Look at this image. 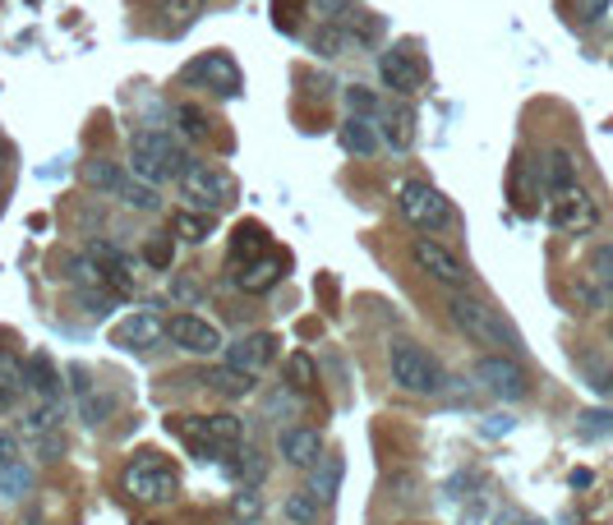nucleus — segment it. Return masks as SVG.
Segmentation results:
<instances>
[{
  "label": "nucleus",
  "mask_w": 613,
  "mask_h": 525,
  "mask_svg": "<svg viewBox=\"0 0 613 525\" xmlns=\"http://www.w3.org/2000/svg\"><path fill=\"white\" fill-rule=\"evenodd\" d=\"M189 162H195V158H189L176 134H166V129H139L129 139V171H134V180H143L152 189L166 185V180H180Z\"/></svg>",
  "instance_id": "1"
},
{
  "label": "nucleus",
  "mask_w": 613,
  "mask_h": 525,
  "mask_svg": "<svg viewBox=\"0 0 613 525\" xmlns=\"http://www.w3.org/2000/svg\"><path fill=\"white\" fill-rule=\"evenodd\" d=\"M448 318H452L456 333H462L466 341H475V346H503V350H516V346H522L516 327H512L503 314H498L493 304H485L480 296H471V290H452Z\"/></svg>",
  "instance_id": "2"
},
{
  "label": "nucleus",
  "mask_w": 613,
  "mask_h": 525,
  "mask_svg": "<svg viewBox=\"0 0 613 525\" xmlns=\"http://www.w3.org/2000/svg\"><path fill=\"white\" fill-rule=\"evenodd\" d=\"M171 434L203 461H226L245 447V424L236 415H185L171 420Z\"/></svg>",
  "instance_id": "3"
},
{
  "label": "nucleus",
  "mask_w": 613,
  "mask_h": 525,
  "mask_svg": "<svg viewBox=\"0 0 613 525\" xmlns=\"http://www.w3.org/2000/svg\"><path fill=\"white\" fill-rule=\"evenodd\" d=\"M388 374H392V383L401 387V392H411V397H438L448 387L443 364H438L429 350L420 341H411V337L388 341Z\"/></svg>",
  "instance_id": "4"
},
{
  "label": "nucleus",
  "mask_w": 613,
  "mask_h": 525,
  "mask_svg": "<svg viewBox=\"0 0 613 525\" xmlns=\"http://www.w3.org/2000/svg\"><path fill=\"white\" fill-rule=\"evenodd\" d=\"M121 484H125V493L134 502H148V508H162V502H171V498L180 493V475L171 471L158 452H139V457H134L125 465Z\"/></svg>",
  "instance_id": "5"
},
{
  "label": "nucleus",
  "mask_w": 613,
  "mask_h": 525,
  "mask_svg": "<svg viewBox=\"0 0 613 525\" xmlns=\"http://www.w3.org/2000/svg\"><path fill=\"white\" fill-rule=\"evenodd\" d=\"M397 208H401V217H406L415 230H443L452 226V203H448V193L429 185V180H401L397 189Z\"/></svg>",
  "instance_id": "6"
},
{
  "label": "nucleus",
  "mask_w": 613,
  "mask_h": 525,
  "mask_svg": "<svg viewBox=\"0 0 613 525\" xmlns=\"http://www.w3.org/2000/svg\"><path fill=\"white\" fill-rule=\"evenodd\" d=\"M180 193L195 208H203L208 217H213V212L236 203V175L213 166V162H189L185 175H180Z\"/></svg>",
  "instance_id": "7"
},
{
  "label": "nucleus",
  "mask_w": 613,
  "mask_h": 525,
  "mask_svg": "<svg viewBox=\"0 0 613 525\" xmlns=\"http://www.w3.org/2000/svg\"><path fill=\"white\" fill-rule=\"evenodd\" d=\"M411 259H415V267L425 272V277L443 282V286H452V290H466V286H471V267H466L462 254H456V249H448L443 240L420 236V240L411 245Z\"/></svg>",
  "instance_id": "8"
},
{
  "label": "nucleus",
  "mask_w": 613,
  "mask_h": 525,
  "mask_svg": "<svg viewBox=\"0 0 613 525\" xmlns=\"http://www.w3.org/2000/svg\"><path fill=\"white\" fill-rule=\"evenodd\" d=\"M475 383H480L485 392L498 397V401H526L530 397L526 368L516 364L512 355H480V360H475Z\"/></svg>",
  "instance_id": "9"
},
{
  "label": "nucleus",
  "mask_w": 613,
  "mask_h": 525,
  "mask_svg": "<svg viewBox=\"0 0 613 525\" xmlns=\"http://www.w3.org/2000/svg\"><path fill=\"white\" fill-rule=\"evenodd\" d=\"M180 84H185V88L222 92V97H236V92H240V65H236L226 51H203L199 61H189V65L180 70Z\"/></svg>",
  "instance_id": "10"
},
{
  "label": "nucleus",
  "mask_w": 613,
  "mask_h": 525,
  "mask_svg": "<svg viewBox=\"0 0 613 525\" xmlns=\"http://www.w3.org/2000/svg\"><path fill=\"white\" fill-rule=\"evenodd\" d=\"M378 79L397 97H415L429 79V65H425V55H420L415 47H392V51L378 55Z\"/></svg>",
  "instance_id": "11"
},
{
  "label": "nucleus",
  "mask_w": 613,
  "mask_h": 525,
  "mask_svg": "<svg viewBox=\"0 0 613 525\" xmlns=\"http://www.w3.org/2000/svg\"><path fill=\"white\" fill-rule=\"evenodd\" d=\"M600 217V208L596 199L577 185V189H563V193H553L549 199V226L553 230H590Z\"/></svg>",
  "instance_id": "12"
},
{
  "label": "nucleus",
  "mask_w": 613,
  "mask_h": 525,
  "mask_svg": "<svg viewBox=\"0 0 613 525\" xmlns=\"http://www.w3.org/2000/svg\"><path fill=\"white\" fill-rule=\"evenodd\" d=\"M273 360H277V337H273V333H249V337H240L236 346H226V368H236V374H249V378H259Z\"/></svg>",
  "instance_id": "13"
},
{
  "label": "nucleus",
  "mask_w": 613,
  "mask_h": 525,
  "mask_svg": "<svg viewBox=\"0 0 613 525\" xmlns=\"http://www.w3.org/2000/svg\"><path fill=\"white\" fill-rule=\"evenodd\" d=\"M277 457L286 465H296V471H314L323 461V438L318 429H304V424H286L277 434Z\"/></svg>",
  "instance_id": "14"
},
{
  "label": "nucleus",
  "mask_w": 613,
  "mask_h": 525,
  "mask_svg": "<svg viewBox=\"0 0 613 525\" xmlns=\"http://www.w3.org/2000/svg\"><path fill=\"white\" fill-rule=\"evenodd\" d=\"M166 337L180 350H189V355H213V350L222 346V333L213 323H203L199 314H176L166 323Z\"/></svg>",
  "instance_id": "15"
},
{
  "label": "nucleus",
  "mask_w": 613,
  "mask_h": 525,
  "mask_svg": "<svg viewBox=\"0 0 613 525\" xmlns=\"http://www.w3.org/2000/svg\"><path fill=\"white\" fill-rule=\"evenodd\" d=\"M166 337V323L152 314V309H139V314H129L125 323H116V333H111V341L125 346V350H152Z\"/></svg>",
  "instance_id": "16"
},
{
  "label": "nucleus",
  "mask_w": 613,
  "mask_h": 525,
  "mask_svg": "<svg viewBox=\"0 0 613 525\" xmlns=\"http://www.w3.org/2000/svg\"><path fill=\"white\" fill-rule=\"evenodd\" d=\"M88 254L98 259V267H102V277H107V290L116 300H129L134 296V272H129V263H125V254L116 245H102V240H92L88 245Z\"/></svg>",
  "instance_id": "17"
},
{
  "label": "nucleus",
  "mask_w": 613,
  "mask_h": 525,
  "mask_svg": "<svg viewBox=\"0 0 613 525\" xmlns=\"http://www.w3.org/2000/svg\"><path fill=\"white\" fill-rule=\"evenodd\" d=\"M286 272V259L282 254H267V259H254V263H232V282L240 290H254V296H263V290H273L282 282Z\"/></svg>",
  "instance_id": "18"
},
{
  "label": "nucleus",
  "mask_w": 613,
  "mask_h": 525,
  "mask_svg": "<svg viewBox=\"0 0 613 525\" xmlns=\"http://www.w3.org/2000/svg\"><path fill=\"white\" fill-rule=\"evenodd\" d=\"M70 383H74V397H79V415H84L88 424H102V420L116 415V397L98 392V387L88 383V368L74 364V368H70Z\"/></svg>",
  "instance_id": "19"
},
{
  "label": "nucleus",
  "mask_w": 613,
  "mask_h": 525,
  "mask_svg": "<svg viewBox=\"0 0 613 525\" xmlns=\"http://www.w3.org/2000/svg\"><path fill=\"white\" fill-rule=\"evenodd\" d=\"M310 51H318L323 61H337V55H355V51H365V37H360L355 28L323 24V28L310 37Z\"/></svg>",
  "instance_id": "20"
},
{
  "label": "nucleus",
  "mask_w": 613,
  "mask_h": 525,
  "mask_svg": "<svg viewBox=\"0 0 613 525\" xmlns=\"http://www.w3.org/2000/svg\"><path fill=\"white\" fill-rule=\"evenodd\" d=\"M337 139H341V148L351 152V158H360V162H370L374 152H378V125L374 121H360V115H347V121L337 125Z\"/></svg>",
  "instance_id": "21"
},
{
  "label": "nucleus",
  "mask_w": 613,
  "mask_h": 525,
  "mask_svg": "<svg viewBox=\"0 0 613 525\" xmlns=\"http://www.w3.org/2000/svg\"><path fill=\"white\" fill-rule=\"evenodd\" d=\"M267 254H273V236H267L259 222H240L232 236V263H254Z\"/></svg>",
  "instance_id": "22"
},
{
  "label": "nucleus",
  "mask_w": 613,
  "mask_h": 525,
  "mask_svg": "<svg viewBox=\"0 0 613 525\" xmlns=\"http://www.w3.org/2000/svg\"><path fill=\"white\" fill-rule=\"evenodd\" d=\"M540 180L549 189V199L553 193H563V189H577V158H572L567 148H549V158L540 166Z\"/></svg>",
  "instance_id": "23"
},
{
  "label": "nucleus",
  "mask_w": 613,
  "mask_h": 525,
  "mask_svg": "<svg viewBox=\"0 0 613 525\" xmlns=\"http://www.w3.org/2000/svg\"><path fill=\"white\" fill-rule=\"evenodd\" d=\"M378 121H383V139H388L392 152H406L415 143V115L406 107H388Z\"/></svg>",
  "instance_id": "24"
},
{
  "label": "nucleus",
  "mask_w": 613,
  "mask_h": 525,
  "mask_svg": "<svg viewBox=\"0 0 613 525\" xmlns=\"http://www.w3.org/2000/svg\"><path fill=\"white\" fill-rule=\"evenodd\" d=\"M79 175H84V185H88L92 193H121V185H125L121 162H107V158H88Z\"/></svg>",
  "instance_id": "25"
},
{
  "label": "nucleus",
  "mask_w": 613,
  "mask_h": 525,
  "mask_svg": "<svg viewBox=\"0 0 613 525\" xmlns=\"http://www.w3.org/2000/svg\"><path fill=\"white\" fill-rule=\"evenodd\" d=\"M171 121H176V129H180V139H189V143H203L208 134H213V125H208V115H203V107H195V102H180L176 111H171Z\"/></svg>",
  "instance_id": "26"
},
{
  "label": "nucleus",
  "mask_w": 613,
  "mask_h": 525,
  "mask_svg": "<svg viewBox=\"0 0 613 525\" xmlns=\"http://www.w3.org/2000/svg\"><path fill=\"white\" fill-rule=\"evenodd\" d=\"M28 387L42 401H61V374H55V364L47 360V355H33V364H28Z\"/></svg>",
  "instance_id": "27"
},
{
  "label": "nucleus",
  "mask_w": 613,
  "mask_h": 525,
  "mask_svg": "<svg viewBox=\"0 0 613 525\" xmlns=\"http://www.w3.org/2000/svg\"><path fill=\"white\" fill-rule=\"evenodd\" d=\"M199 383H208V387H217V392H226V397H249L254 392V378L249 374H236V368H208V374H199Z\"/></svg>",
  "instance_id": "28"
},
{
  "label": "nucleus",
  "mask_w": 613,
  "mask_h": 525,
  "mask_svg": "<svg viewBox=\"0 0 613 525\" xmlns=\"http://www.w3.org/2000/svg\"><path fill=\"white\" fill-rule=\"evenodd\" d=\"M337 489H341V457L318 461V465H314V475H310V493L323 502V498H333Z\"/></svg>",
  "instance_id": "29"
},
{
  "label": "nucleus",
  "mask_w": 613,
  "mask_h": 525,
  "mask_svg": "<svg viewBox=\"0 0 613 525\" xmlns=\"http://www.w3.org/2000/svg\"><path fill=\"white\" fill-rule=\"evenodd\" d=\"M176 240H189V245H203L208 236H213V217L208 212H176Z\"/></svg>",
  "instance_id": "30"
},
{
  "label": "nucleus",
  "mask_w": 613,
  "mask_h": 525,
  "mask_svg": "<svg viewBox=\"0 0 613 525\" xmlns=\"http://www.w3.org/2000/svg\"><path fill=\"white\" fill-rule=\"evenodd\" d=\"M0 387H5L10 397H18L28 387V364L18 360L14 350H5V346H0Z\"/></svg>",
  "instance_id": "31"
},
{
  "label": "nucleus",
  "mask_w": 613,
  "mask_h": 525,
  "mask_svg": "<svg viewBox=\"0 0 613 525\" xmlns=\"http://www.w3.org/2000/svg\"><path fill=\"white\" fill-rule=\"evenodd\" d=\"M33 489V465L28 461H18V465H5L0 471V498H10V502H18Z\"/></svg>",
  "instance_id": "32"
},
{
  "label": "nucleus",
  "mask_w": 613,
  "mask_h": 525,
  "mask_svg": "<svg viewBox=\"0 0 613 525\" xmlns=\"http://www.w3.org/2000/svg\"><path fill=\"white\" fill-rule=\"evenodd\" d=\"M116 199H125L134 212H158L162 208V193L152 185H143V180H129V175H125V185H121Z\"/></svg>",
  "instance_id": "33"
},
{
  "label": "nucleus",
  "mask_w": 613,
  "mask_h": 525,
  "mask_svg": "<svg viewBox=\"0 0 613 525\" xmlns=\"http://www.w3.org/2000/svg\"><path fill=\"white\" fill-rule=\"evenodd\" d=\"M314 383H318V368H314V360L304 355V350H296V355L286 360V387H300V392H310Z\"/></svg>",
  "instance_id": "34"
},
{
  "label": "nucleus",
  "mask_w": 613,
  "mask_h": 525,
  "mask_svg": "<svg viewBox=\"0 0 613 525\" xmlns=\"http://www.w3.org/2000/svg\"><path fill=\"white\" fill-rule=\"evenodd\" d=\"M323 516V502L304 489V493H291L286 498V521H296V525H314Z\"/></svg>",
  "instance_id": "35"
},
{
  "label": "nucleus",
  "mask_w": 613,
  "mask_h": 525,
  "mask_svg": "<svg viewBox=\"0 0 613 525\" xmlns=\"http://www.w3.org/2000/svg\"><path fill=\"white\" fill-rule=\"evenodd\" d=\"M347 107H351V115H360V121H378V115H383L378 92L360 88V84H347Z\"/></svg>",
  "instance_id": "36"
},
{
  "label": "nucleus",
  "mask_w": 613,
  "mask_h": 525,
  "mask_svg": "<svg viewBox=\"0 0 613 525\" xmlns=\"http://www.w3.org/2000/svg\"><path fill=\"white\" fill-rule=\"evenodd\" d=\"M590 282H596L604 296H613V245L609 249H596L590 254Z\"/></svg>",
  "instance_id": "37"
},
{
  "label": "nucleus",
  "mask_w": 613,
  "mask_h": 525,
  "mask_svg": "<svg viewBox=\"0 0 613 525\" xmlns=\"http://www.w3.org/2000/svg\"><path fill=\"white\" fill-rule=\"evenodd\" d=\"M61 415H65V401H42L37 411L28 415V429L33 434H51L55 424H61Z\"/></svg>",
  "instance_id": "38"
},
{
  "label": "nucleus",
  "mask_w": 613,
  "mask_h": 525,
  "mask_svg": "<svg viewBox=\"0 0 613 525\" xmlns=\"http://www.w3.org/2000/svg\"><path fill=\"white\" fill-rule=\"evenodd\" d=\"M208 0H166V18H171V28H189L195 18L203 14Z\"/></svg>",
  "instance_id": "39"
},
{
  "label": "nucleus",
  "mask_w": 613,
  "mask_h": 525,
  "mask_svg": "<svg viewBox=\"0 0 613 525\" xmlns=\"http://www.w3.org/2000/svg\"><path fill=\"white\" fill-rule=\"evenodd\" d=\"M310 10L323 18V24H341V18L355 10V0H310Z\"/></svg>",
  "instance_id": "40"
},
{
  "label": "nucleus",
  "mask_w": 613,
  "mask_h": 525,
  "mask_svg": "<svg viewBox=\"0 0 613 525\" xmlns=\"http://www.w3.org/2000/svg\"><path fill=\"white\" fill-rule=\"evenodd\" d=\"M171 240H176V236H162V230H158V236L148 240V249H143V263L148 267H171Z\"/></svg>",
  "instance_id": "41"
},
{
  "label": "nucleus",
  "mask_w": 613,
  "mask_h": 525,
  "mask_svg": "<svg viewBox=\"0 0 613 525\" xmlns=\"http://www.w3.org/2000/svg\"><path fill=\"white\" fill-rule=\"evenodd\" d=\"M613 434V411H586L581 415V438H604Z\"/></svg>",
  "instance_id": "42"
},
{
  "label": "nucleus",
  "mask_w": 613,
  "mask_h": 525,
  "mask_svg": "<svg viewBox=\"0 0 613 525\" xmlns=\"http://www.w3.org/2000/svg\"><path fill=\"white\" fill-rule=\"evenodd\" d=\"M586 374H590V387H596V392H613V368H604V364H596V360H590L586 364Z\"/></svg>",
  "instance_id": "43"
},
{
  "label": "nucleus",
  "mask_w": 613,
  "mask_h": 525,
  "mask_svg": "<svg viewBox=\"0 0 613 525\" xmlns=\"http://www.w3.org/2000/svg\"><path fill=\"white\" fill-rule=\"evenodd\" d=\"M24 461V452H18V442L10 438V434H0V471H5V465H18Z\"/></svg>",
  "instance_id": "44"
},
{
  "label": "nucleus",
  "mask_w": 613,
  "mask_h": 525,
  "mask_svg": "<svg viewBox=\"0 0 613 525\" xmlns=\"http://www.w3.org/2000/svg\"><path fill=\"white\" fill-rule=\"evenodd\" d=\"M604 10H609V0H577V14L586 18V24H600Z\"/></svg>",
  "instance_id": "45"
},
{
  "label": "nucleus",
  "mask_w": 613,
  "mask_h": 525,
  "mask_svg": "<svg viewBox=\"0 0 613 525\" xmlns=\"http://www.w3.org/2000/svg\"><path fill=\"white\" fill-rule=\"evenodd\" d=\"M259 508H263V502H259V493H240V498H236V516H240V521L259 516Z\"/></svg>",
  "instance_id": "46"
},
{
  "label": "nucleus",
  "mask_w": 613,
  "mask_h": 525,
  "mask_svg": "<svg viewBox=\"0 0 613 525\" xmlns=\"http://www.w3.org/2000/svg\"><path fill=\"white\" fill-rule=\"evenodd\" d=\"M171 290H176V300H199V286H195V282H185V277H180L176 286H171Z\"/></svg>",
  "instance_id": "47"
},
{
  "label": "nucleus",
  "mask_w": 613,
  "mask_h": 525,
  "mask_svg": "<svg viewBox=\"0 0 613 525\" xmlns=\"http://www.w3.org/2000/svg\"><path fill=\"white\" fill-rule=\"evenodd\" d=\"M10 401H14V397L5 392V387H0V411H5V405H10Z\"/></svg>",
  "instance_id": "48"
},
{
  "label": "nucleus",
  "mask_w": 613,
  "mask_h": 525,
  "mask_svg": "<svg viewBox=\"0 0 613 525\" xmlns=\"http://www.w3.org/2000/svg\"><path fill=\"white\" fill-rule=\"evenodd\" d=\"M0 171H5V148H0Z\"/></svg>",
  "instance_id": "49"
},
{
  "label": "nucleus",
  "mask_w": 613,
  "mask_h": 525,
  "mask_svg": "<svg viewBox=\"0 0 613 525\" xmlns=\"http://www.w3.org/2000/svg\"><path fill=\"white\" fill-rule=\"evenodd\" d=\"M148 525H162V521H148Z\"/></svg>",
  "instance_id": "50"
}]
</instances>
